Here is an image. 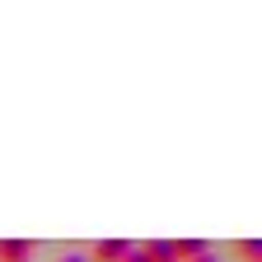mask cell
Listing matches in <instances>:
<instances>
[{
	"label": "cell",
	"instance_id": "obj_7",
	"mask_svg": "<svg viewBox=\"0 0 262 262\" xmlns=\"http://www.w3.org/2000/svg\"><path fill=\"white\" fill-rule=\"evenodd\" d=\"M192 262H220V257L215 253H202V257H192Z\"/></svg>",
	"mask_w": 262,
	"mask_h": 262
},
{
	"label": "cell",
	"instance_id": "obj_3",
	"mask_svg": "<svg viewBox=\"0 0 262 262\" xmlns=\"http://www.w3.org/2000/svg\"><path fill=\"white\" fill-rule=\"evenodd\" d=\"M141 253H145L150 262H178V257H173V244H169V239H145V244H141Z\"/></svg>",
	"mask_w": 262,
	"mask_h": 262
},
{
	"label": "cell",
	"instance_id": "obj_6",
	"mask_svg": "<svg viewBox=\"0 0 262 262\" xmlns=\"http://www.w3.org/2000/svg\"><path fill=\"white\" fill-rule=\"evenodd\" d=\"M122 262H150V257H145L141 248H126V257H122Z\"/></svg>",
	"mask_w": 262,
	"mask_h": 262
},
{
	"label": "cell",
	"instance_id": "obj_1",
	"mask_svg": "<svg viewBox=\"0 0 262 262\" xmlns=\"http://www.w3.org/2000/svg\"><path fill=\"white\" fill-rule=\"evenodd\" d=\"M126 248H131L126 239H98V244L89 248V262H122Z\"/></svg>",
	"mask_w": 262,
	"mask_h": 262
},
{
	"label": "cell",
	"instance_id": "obj_2",
	"mask_svg": "<svg viewBox=\"0 0 262 262\" xmlns=\"http://www.w3.org/2000/svg\"><path fill=\"white\" fill-rule=\"evenodd\" d=\"M0 262H33L28 239H0Z\"/></svg>",
	"mask_w": 262,
	"mask_h": 262
},
{
	"label": "cell",
	"instance_id": "obj_4",
	"mask_svg": "<svg viewBox=\"0 0 262 262\" xmlns=\"http://www.w3.org/2000/svg\"><path fill=\"white\" fill-rule=\"evenodd\" d=\"M202 253H211L202 239H178V244H173V257H178V262H192V257H202Z\"/></svg>",
	"mask_w": 262,
	"mask_h": 262
},
{
	"label": "cell",
	"instance_id": "obj_8",
	"mask_svg": "<svg viewBox=\"0 0 262 262\" xmlns=\"http://www.w3.org/2000/svg\"><path fill=\"white\" fill-rule=\"evenodd\" d=\"M61 262H89V257H75V253H71V257H61Z\"/></svg>",
	"mask_w": 262,
	"mask_h": 262
},
{
	"label": "cell",
	"instance_id": "obj_5",
	"mask_svg": "<svg viewBox=\"0 0 262 262\" xmlns=\"http://www.w3.org/2000/svg\"><path fill=\"white\" fill-rule=\"evenodd\" d=\"M234 253H239V262H262V244L257 239H239Z\"/></svg>",
	"mask_w": 262,
	"mask_h": 262
}]
</instances>
